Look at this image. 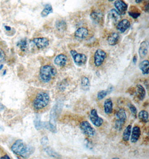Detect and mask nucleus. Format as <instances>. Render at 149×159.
Returning <instances> with one entry per match:
<instances>
[{"mask_svg": "<svg viewBox=\"0 0 149 159\" xmlns=\"http://www.w3.org/2000/svg\"><path fill=\"white\" fill-rule=\"evenodd\" d=\"M67 27L66 24L63 21H60L56 22V28L60 31H64Z\"/></svg>", "mask_w": 149, "mask_h": 159, "instance_id": "28", "label": "nucleus"}, {"mask_svg": "<svg viewBox=\"0 0 149 159\" xmlns=\"http://www.w3.org/2000/svg\"><path fill=\"white\" fill-rule=\"evenodd\" d=\"M90 119L93 125L96 127H100L103 123V120L101 117H99L97 113L96 109H92L90 111Z\"/></svg>", "mask_w": 149, "mask_h": 159, "instance_id": "9", "label": "nucleus"}, {"mask_svg": "<svg viewBox=\"0 0 149 159\" xmlns=\"http://www.w3.org/2000/svg\"><path fill=\"white\" fill-rule=\"evenodd\" d=\"M6 58V54L5 51L0 47V63L5 61Z\"/></svg>", "mask_w": 149, "mask_h": 159, "instance_id": "33", "label": "nucleus"}, {"mask_svg": "<svg viewBox=\"0 0 149 159\" xmlns=\"http://www.w3.org/2000/svg\"><path fill=\"white\" fill-rule=\"evenodd\" d=\"M70 53L75 64L78 66L85 65L87 61V57L84 54L78 53L75 50H70Z\"/></svg>", "mask_w": 149, "mask_h": 159, "instance_id": "6", "label": "nucleus"}, {"mask_svg": "<svg viewBox=\"0 0 149 159\" xmlns=\"http://www.w3.org/2000/svg\"><path fill=\"white\" fill-rule=\"evenodd\" d=\"M138 117L139 120H140L142 122L147 123L148 122V121H149L148 112L145 110L141 111L138 113Z\"/></svg>", "mask_w": 149, "mask_h": 159, "instance_id": "23", "label": "nucleus"}, {"mask_svg": "<svg viewBox=\"0 0 149 159\" xmlns=\"http://www.w3.org/2000/svg\"><path fill=\"white\" fill-rule=\"evenodd\" d=\"M128 107H129L130 112H131L132 115L134 116V117L136 118L137 117L138 110H137V108H136V107L134 104H132V103H129L128 104Z\"/></svg>", "mask_w": 149, "mask_h": 159, "instance_id": "31", "label": "nucleus"}, {"mask_svg": "<svg viewBox=\"0 0 149 159\" xmlns=\"http://www.w3.org/2000/svg\"><path fill=\"white\" fill-rule=\"evenodd\" d=\"M81 86L83 91H88L90 89V83L89 79L86 77H82L81 79Z\"/></svg>", "mask_w": 149, "mask_h": 159, "instance_id": "21", "label": "nucleus"}, {"mask_svg": "<svg viewBox=\"0 0 149 159\" xmlns=\"http://www.w3.org/2000/svg\"><path fill=\"white\" fill-rule=\"evenodd\" d=\"M49 143V139H48V137L46 136L43 137L41 139V144L43 146H46Z\"/></svg>", "mask_w": 149, "mask_h": 159, "instance_id": "35", "label": "nucleus"}, {"mask_svg": "<svg viewBox=\"0 0 149 159\" xmlns=\"http://www.w3.org/2000/svg\"><path fill=\"white\" fill-rule=\"evenodd\" d=\"M53 12V8L52 6L49 5V4H47L45 6V7L44 8L43 11L42 12V16L44 17L47 16L48 15L50 14Z\"/></svg>", "mask_w": 149, "mask_h": 159, "instance_id": "25", "label": "nucleus"}, {"mask_svg": "<svg viewBox=\"0 0 149 159\" xmlns=\"http://www.w3.org/2000/svg\"><path fill=\"white\" fill-rule=\"evenodd\" d=\"M11 150L18 156L27 158L34 153V148L26 144L23 140L17 139L12 146Z\"/></svg>", "mask_w": 149, "mask_h": 159, "instance_id": "1", "label": "nucleus"}, {"mask_svg": "<svg viewBox=\"0 0 149 159\" xmlns=\"http://www.w3.org/2000/svg\"><path fill=\"white\" fill-rule=\"evenodd\" d=\"M117 11L121 15L126 13L127 9V5L122 0H117L114 3Z\"/></svg>", "mask_w": 149, "mask_h": 159, "instance_id": "11", "label": "nucleus"}, {"mask_svg": "<svg viewBox=\"0 0 149 159\" xmlns=\"http://www.w3.org/2000/svg\"><path fill=\"white\" fill-rule=\"evenodd\" d=\"M91 17L96 22H99V21H101V20L102 19V15L100 13L97 12H92L91 14Z\"/></svg>", "mask_w": 149, "mask_h": 159, "instance_id": "29", "label": "nucleus"}, {"mask_svg": "<svg viewBox=\"0 0 149 159\" xmlns=\"http://www.w3.org/2000/svg\"><path fill=\"white\" fill-rule=\"evenodd\" d=\"M131 142L133 144H135L138 142V140L140 139L141 136L140 128L136 126L134 127L132 129V133H131Z\"/></svg>", "mask_w": 149, "mask_h": 159, "instance_id": "14", "label": "nucleus"}, {"mask_svg": "<svg viewBox=\"0 0 149 159\" xmlns=\"http://www.w3.org/2000/svg\"><path fill=\"white\" fill-rule=\"evenodd\" d=\"M17 46L20 48L23 51H25L28 49V42L26 39L21 40L17 43Z\"/></svg>", "mask_w": 149, "mask_h": 159, "instance_id": "27", "label": "nucleus"}, {"mask_svg": "<svg viewBox=\"0 0 149 159\" xmlns=\"http://www.w3.org/2000/svg\"><path fill=\"white\" fill-rule=\"evenodd\" d=\"M63 103L59 102L55 104L52 109H51L50 113V120H49V123L53 125L56 126V120L58 117H59V114L62 111L63 108Z\"/></svg>", "mask_w": 149, "mask_h": 159, "instance_id": "5", "label": "nucleus"}, {"mask_svg": "<svg viewBox=\"0 0 149 159\" xmlns=\"http://www.w3.org/2000/svg\"><path fill=\"white\" fill-rule=\"evenodd\" d=\"M88 35V30L86 28H80L77 30L74 33V36L78 40H83L85 39Z\"/></svg>", "mask_w": 149, "mask_h": 159, "instance_id": "12", "label": "nucleus"}, {"mask_svg": "<svg viewBox=\"0 0 149 159\" xmlns=\"http://www.w3.org/2000/svg\"><path fill=\"white\" fill-rule=\"evenodd\" d=\"M130 22L128 20L125 19L119 22L117 26V29L121 33H124L129 28Z\"/></svg>", "mask_w": 149, "mask_h": 159, "instance_id": "16", "label": "nucleus"}, {"mask_svg": "<svg viewBox=\"0 0 149 159\" xmlns=\"http://www.w3.org/2000/svg\"><path fill=\"white\" fill-rule=\"evenodd\" d=\"M104 111L105 113L111 114L113 112V102L111 98H108L104 101Z\"/></svg>", "mask_w": 149, "mask_h": 159, "instance_id": "18", "label": "nucleus"}, {"mask_svg": "<svg viewBox=\"0 0 149 159\" xmlns=\"http://www.w3.org/2000/svg\"><path fill=\"white\" fill-rule=\"evenodd\" d=\"M32 42L38 49H42L48 46L49 44V40L46 38H38L32 40Z\"/></svg>", "mask_w": 149, "mask_h": 159, "instance_id": "10", "label": "nucleus"}, {"mask_svg": "<svg viewBox=\"0 0 149 159\" xmlns=\"http://www.w3.org/2000/svg\"><path fill=\"white\" fill-rule=\"evenodd\" d=\"M136 61H137V57H136V56H134V57L133 58V62L134 64H135L136 63Z\"/></svg>", "mask_w": 149, "mask_h": 159, "instance_id": "37", "label": "nucleus"}, {"mask_svg": "<svg viewBox=\"0 0 149 159\" xmlns=\"http://www.w3.org/2000/svg\"><path fill=\"white\" fill-rule=\"evenodd\" d=\"M148 51H149L148 42L145 41V42H142L141 43L140 46L139 47V50H138L139 55L141 58L143 59V58H145L146 55L147 54Z\"/></svg>", "mask_w": 149, "mask_h": 159, "instance_id": "13", "label": "nucleus"}, {"mask_svg": "<svg viewBox=\"0 0 149 159\" xmlns=\"http://www.w3.org/2000/svg\"><path fill=\"white\" fill-rule=\"evenodd\" d=\"M129 14L130 16L132 17L134 19H137L138 17L140 15V13L138 12H129Z\"/></svg>", "mask_w": 149, "mask_h": 159, "instance_id": "34", "label": "nucleus"}, {"mask_svg": "<svg viewBox=\"0 0 149 159\" xmlns=\"http://www.w3.org/2000/svg\"><path fill=\"white\" fill-rule=\"evenodd\" d=\"M119 39H120V36L118 33H114L111 34L108 38V42L110 45H112V46L115 45L118 43Z\"/></svg>", "mask_w": 149, "mask_h": 159, "instance_id": "19", "label": "nucleus"}, {"mask_svg": "<svg viewBox=\"0 0 149 159\" xmlns=\"http://www.w3.org/2000/svg\"><path fill=\"white\" fill-rule=\"evenodd\" d=\"M131 130H132V126L131 125L127 126L126 128L124 130L123 132V136L122 139H124V141L127 142L129 139L131 134Z\"/></svg>", "mask_w": 149, "mask_h": 159, "instance_id": "22", "label": "nucleus"}, {"mask_svg": "<svg viewBox=\"0 0 149 159\" xmlns=\"http://www.w3.org/2000/svg\"><path fill=\"white\" fill-rule=\"evenodd\" d=\"M127 120L126 113L123 108L120 109L116 113L115 128L117 131H121Z\"/></svg>", "mask_w": 149, "mask_h": 159, "instance_id": "4", "label": "nucleus"}, {"mask_svg": "<svg viewBox=\"0 0 149 159\" xmlns=\"http://www.w3.org/2000/svg\"><path fill=\"white\" fill-rule=\"evenodd\" d=\"M50 96L47 92H38L33 99L32 107L35 111H39L48 106Z\"/></svg>", "mask_w": 149, "mask_h": 159, "instance_id": "2", "label": "nucleus"}, {"mask_svg": "<svg viewBox=\"0 0 149 159\" xmlns=\"http://www.w3.org/2000/svg\"><path fill=\"white\" fill-rule=\"evenodd\" d=\"M68 61V58L64 54H59L56 56L54 59V63L56 65L60 67H64L67 64Z\"/></svg>", "mask_w": 149, "mask_h": 159, "instance_id": "15", "label": "nucleus"}, {"mask_svg": "<svg viewBox=\"0 0 149 159\" xmlns=\"http://www.w3.org/2000/svg\"><path fill=\"white\" fill-rule=\"evenodd\" d=\"M108 17L110 19L112 20L113 21H117L120 18V14L118 13L117 10L113 9L110 11Z\"/></svg>", "mask_w": 149, "mask_h": 159, "instance_id": "24", "label": "nucleus"}, {"mask_svg": "<svg viewBox=\"0 0 149 159\" xmlns=\"http://www.w3.org/2000/svg\"><path fill=\"white\" fill-rule=\"evenodd\" d=\"M2 153H3V151H2V148L0 147V155H1V154H2Z\"/></svg>", "mask_w": 149, "mask_h": 159, "instance_id": "38", "label": "nucleus"}, {"mask_svg": "<svg viewBox=\"0 0 149 159\" xmlns=\"http://www.w3.org/2000/svg\"><path fill=\"white\" fill-rule=\"evenodd\" d=\"M0 159H10V157H9L8 155H4L3 156H2V157H0Z\"/></svg>", "mask_w": 149, "mask_h": 159, "instance_id": "36", "label": "nucleus"}, {"mask_svg": "<svg viewBox=\"0 0 149 159\" xmlns=\"http://www.w3.org/2000/svg\"><path fill=\"white\" fill-rule=\"evenodd\" d=\"M79 126L82 132L88 136H94L96 135L94 128L87 121H83L81 122Z\"/></svg>", "mask_w": 149, "mask_h": 159, "instance_id": "7", "label": "nucleus"}, {"mask_svg": "<svg viewBox=\"0 0 149 159\" xmlns=\"http://www.w3.org/2000/svg\"><path fill=\"white\" fill-rule=\"evenodd\" d=\"M34 125L35 128L37 130H40L42 128V122L41 121L40 118L37 117L34 120Z\"/></svg>", "mask_w": 149, "mask_h": 159, "instance_id": "30", "label": "nucleus"}, {"mask_svg": "<svg viewBox=\"0 0 149 159\" xmlns=\"http://www.w3.org/2000/svg\"><path fill=\"white\" fill-rule=\"evenodd\" d=\"M136 95L138 100H142L146 96V91L142 85L138 84L136 86Z\"/></svg>", "mask_w": 149, "mask_h": 159, "instance_id": "17", "label": "nucleus"}, {"mask_svg": "<svg viewBox=\"0 0 149 159\" xmlns=\"http://www.w3.org/2000/svg\"><path fill=\"white\" fill-rule=\"evenodd\" d=\"M106 58L107 54L104 51L100 49H97L94 55V63L95 66L97 67L101 66Z\"/></svg>", "mask_w": 149, "mask_h": 159, "instance_id": "8", "label": "nucleus"}, {"mask_svg": "<svg viewBox=\"0 0 149 159\" xmlns=\"http://www.w3.org/2000/svg\"><path fill=\"white\" fill-rule=\"evenodd\" d=\"M108 94V92L107 91H107H104V90L100 91L97 93V98L99 100H102L104 98L106 97Z\"/></svg>", "mask_w": 149, "mask_h": 159, "instance_id": "32", "label": "nucleus"}, {"mask_svg": "<svg viewBox=\"0 0 149 159\" xmlns=\"http://www.w3.org/2000/svg\"><path fill=\"white\" fill-rule=\"evenodd\" d=\"M142 0H136V3H140L141 2Z\"/></svg>", "mask_w": 149, "mask_h": 159, "instance_id": "39", "label": "nucleus"}, {"mask_svg": "<svg viewBox=\"0 0 149 159\" xmlns=\"http://www.w3.org/2000/svg\"><path fill=\"white\" fill-rule=\"evenodd\" d=\"M139 67L143 75H147L149 74V62L148 60L142 61L140 64Z\"/></svg>", "mask_w": 149, "mask_h": 159, "instance_id": "20", "label": "nucleus"}, {"mask_svg": "<svg viewBox=\"0 0 149 159\" xmlns=\"http://www.w3.org/2000/svg\"><path fill=\"white\" fill-rule=\"evenodd\" d=\"M45 150L46 152L48 153V155L50 157H53L54 158H60V156L59 155V153H57L51 148H46Z\"/></svg>", "mask_w": 149, "mask_h": 159, "instance_id": "26", "label": "nucleus"}, {"mask_svg": "<svg viewBox=\"0 0 149 159\" xmlns=\"http://www.w3.org/2000/svg\"><path fill=\"white\" fill-rule=\"evenodd\" d=\"M108 1H114V0H108Z\"/></svg>", "mask_w": 149, "mask_h": 159, "instance_id": "40", "label": "nucleus"}, {"mask_svg": "<svg viewBox=\"0 0 149 159\" xmlns=\"http://www.w3.org/2000/svg\"><path fill=\"white\" fill-rule=\"evenodd\" d=\"M56 73V69L53 66L49 65H44L40 69V79L43 83H47L55 77Z\"/></svg>", "mask_w": 149, "mask_h": 159, "instance_id": "3", "label": "nucleus"}]
</instances>
